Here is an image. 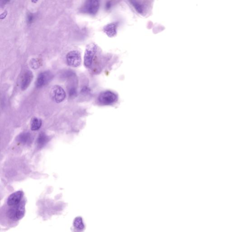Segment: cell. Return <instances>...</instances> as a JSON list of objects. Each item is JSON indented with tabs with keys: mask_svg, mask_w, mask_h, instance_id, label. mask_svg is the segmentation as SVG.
<instances>
[{
	"mask_svg": "<svg viewBox=\"0 0 232 232\" xmlns=\"http://www.w3.org/2000/svg\"><path fill=\"white\" fill-rule=\"evenodd\" d=\"M118 101V94L110 90L102 92L97 97V104L102 106H114Z\"/></svg>",
	"mask_w": 232,
	"mask_h": 232,
	"instance_id": "obj_1",
	"label": "cell"
},
{
	"mask_svg": "<svg viewBox=\"0 0 232 232\" xmlns=\"http://www.w3.org/2000/svg\"><path fill=\"white\" fill-rule=\"evenodd\" d=\"M25 206L24 202H21L18 205L12 206L7 211V215L8 218L13 221H17L22 219L25 213Z\"/></svg>",
	"mask_w": 232,
	"mask_h": 232,
	"instance_id": "obj_2",
	"label": "cell"
},
{
	"mask_svg": "<svg viewBox=\"0 0 232 232\" xmlns=\"http://www.w3.org/2000/svg\"><path fill=\"white\" fill-rule=\"evenodd\" d=\"M97 51V47L94 44H90L87 46L84 55V64L87 68H90Z\"/></svg>",
	"mask_w": 232,
	"mask_h": 232,
	"instance_id": "obj_3",
	"label": "cell"
},
{
	"mask_svg": "<svg viewBox=\"0 0 232 232\" xmlns=\"http://www.w3.org/2000/svg\"><path fill=\"white\" fill-rule=\"evenodd\" d=\"M67 63L68 66L73 67H77L81 63L80 53L76 50L69 52L66 56Z\"/></svg>",
	"mask_w": 232,
	"mask_h": 232,
	"instance_id": "obj_4",
	"label": "cell"
},
{
	"mask_svg": "<svg viewBox=\"0 0 232 232\" xmlns=\"http://www.w3.org/2000/svg\"><path fill=\"white\" fill-rule=\"evenodd\" d=\"M50 94L52 99L57 103H61L66 97V92L59 85L53 87Z\"/></svg>",
	"mask_w": 232,
	"mask_h": 232,
	"instance_id": "obj_5",
	"label": "cell"
},
{
	"mask_svg": "<svg viewBox=\"0 0 232 232\" xmlns=\"http://www.w3.org/2000/svg\"><path fill=\"white\" fill-rule=\"evenodd\" d=\"M99 7L97 0H86L83 6V11L91 15H95L97 13Z\"/></svg>",
	"mask_w": 232,
	"mask_h": 232,
	"instance_id": "obj_6",
	"label": "cell"
},
{
	"mask_svg": "<svg viewBox=\"0 0 232 232\" xmlns=\"http://www.w3.org/2000/svg\"><path fill=\"white\" fill-rule=\"evenodd\" d=\"M53 76L49 71H45L41 73L39 75L35 82L36 87L38 88L43 87L49 82Z\"/></svg>",
	"mask_w": 232,
	"mask_h": 232,
	"instance_id": "obj_7",
	"label": "cell"
},
{
	"mask_svg": "<svg viewBox=\"0 0 232 232\" xmlns=\"http://www.w3.org/2000/svg\"><path fill=\"white\" fill-rule=\"evenodd\" d=\"M24 194L21 191H18L13 193L8 197L7 200V205L9 206H16L21 203Z\"/></svg>",
	"mask_w": 232,
	"mask_h": 232,
	"instance_id": "obj_8",
	"label": "cell"
},
{
	"mask_svg": "<svg viewBox=\"0 0 232 232\" xmlns=\"http://www.w3.org/2000/svg\"><path fill=\"white\" fill-rule=\"evenodd\" d=\"M33 78V74L30 71H25L21 78L20 86L22 90H25L28 87Z\"/></svg>",
	"mask_w": 232,
	"mask_h": 232,
	"instance_id": "obj_9",
	"label": "cell"
},
{
	"mask_svg": "<svg viewBox=\"0 0 232 232\" xmlns=\"http://www.w3.org/2000/svg\"><path fill=\"white\" fill-rule=\"evenodd\" d=\"M117 25L115 23H110L104 27V31L109 37H113L117 34Z\"/></svg>",
	"mask_w": 232,
	"mask_h": 232,
	"instance_id": "obj_10",
	"label": "cell"
},
{
	"mask_svg": "<svg viewBox=\"0 0 232 232\" xmlns=\"http://www.w3.org/2000/svg\"><path fill=\"white\" fill-rule=\"evenodd\" d=\"M49 141V138L45 133H42L39 134L37 141L38 147L39 148L43 147L44 145H46V144Z\"/></svg>",
	"mask_w": 232,
	"mask_h": 232,
	"instance_id": "obj_11",
	"label": "cell"
},
{
	"mask_svg": "<svg viewBox=\"0 0 232 232\" xmlns=\"http://www.w3.org/2000/svg\"><path fill=\"white\" fill-rule=\"evenodd\" d=\"M42 125V121L37 118H34L31 121L30 128L32 131L38 130Z\"/></svg>",
	"mask_w": 232,
	"mask_h": 232,
	"instance_id": "obj_12",
	"label": "cell"
},
{
	"mask_svg": "<svg viewBox=\"0 0 232 232\" xmlns=\"http://www.w3.org/2000/svg\"><path fill=\"white\" fill-rule=\"evenodd\" d=\"M18 140L22 143H29L31 141V135L29 133H23L18 136Z\"/></svg>",
	"mask_w": 232,
	"mask_h": 232,
	"instance_id": "obj_13",
	"label": "cell"
},
{
	"mask_svg": "<svg viewBox=\"0 0 232 232\" xmlns=\"http://www.w3.org/2000/svg\"><path fill=\"white\" fill-rule=\"evenodd\" d=\"M73 226L76 229L82 230L85 228V225L81 217H78L75 219L73 222Z\"/></svg>",
	"mask_w": 232,
	"mask_h": 232,
	"instance_id": "obj_14",
	"label": "cell"
},
{
	"mask_svg": "<svg viewBox=\"0 0 232 232\" xmlns=\"http://www.w3.org/2000/svg\"><path fill=\"white\" fill-rule=\"evenodd\" d=\"M130 2L136 9L137 12L142 14L143 11V8L140 3L136 0H129Z\"/></svg>",
	"mask_w": 232,
	"mask_h": 232,
	"instance_id": "obj_15",
	"label": "cell"
},
{
	"mask_svg": "<svg viewBox=\"0 0 232 232\" xmlns=\"http://www.w3.org/2000/svg\"><path fill=\"white\" fill-rule=\"evenodd\" d=\"M40 61L36 59H32L30 61V66H31V67L34 69L39 68L40 67Z\"/></svg>",
	"mask_w": 232,
	"mask_h": 232,
	"instance_id": "obj_16",
	"label": "cell"
},
{
	"mask_svg": "<svg viewBox=\"0 0 232 232\" xmlns=\"http://www.w3.org/2000/svg\"><path fill=\"white\" fill-rule=\"evenodd\" d=\"M34 19V16L32 14H29L28 15L27 17V23L29 24H31L33 21Z\"/></svg>",
	"mask_w": 232,
	"mask_h": 232,
	"instance_id": "obj_17",
	"label": "cell"
},
{
	"mask_svg": "<svg viewBox=\"0 0 232 232\" xmlns=\"http://www.w3.org/2000/svg\"><path fill=\"white\" fill-rule=\"evenodd\" d=\"M111 3L110 1H108L106 3V10H109L111 8Z\"/></svg>",
	"mask_w": 232,
	"mask_h": 232,
	"instance_id": "obj_18",
	"label": "cell"
},
{
	"mask_svg": "<svg viewBox=\"0 0 232 232\" xmlns=\"http://www.w3.org/2000/svg\"><path fill=\"white\" fill-rule=\"evenodd\" d=\"M6 15H7V12H4V13L1 14V19H4V18L6 17Z\"/></svg>",
	"mask_w": 232,
	"mask_h": 232,
	"instance_id": "obj_19",
	"label": "cell"
},
{
	"mask_svg": "<svg viewBox=\"0 0 232 232\" xmlns=\"http://www.w3.org/2000/svg\"><path fill=\"white\" fill-rule=\"evenodd\" d=\"M38 1V0H31V1H32L33 3H36V2H37Z\"/></svg>",
	"mask_w": 232,
	"mask_h": 232,
	"instance_id": "obj_20",
	"label": "cell"
},
{
	"mask_svg": "<svg viewBox=\"0 0 232 232\" xmlns=\"http://www.w3.org/2000/svg\"><path fill=\"white\" fill-rule=\"evenodd\" d=\"M10 0H3V2H4V3H6L7 2H8V1H10Z\"/></svg>",
	"mask_w": 232,
	"mask_h": 232,
	"instance_id": "obj_21",
	"label": "cell"
}]
</instances>
